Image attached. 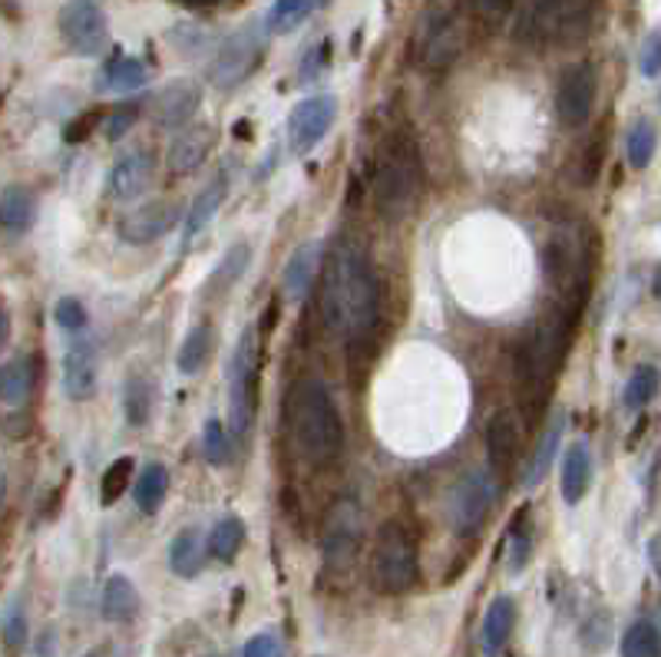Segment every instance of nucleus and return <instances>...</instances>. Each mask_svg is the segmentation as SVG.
<instances>
[{
  "instance_id": "35",
  "label": "nucleus",
  "mask_w": 661,
  "mask_h": 657,
  "mask_svg": "<svg viewBox=\"0 0 661 657\" xmlns=\"http://www.w3.org/2000/svg\"><path fill=\"white\" fill-rule=\"evenodd\" d=\"M245 268H248V245H245V242H235V245L225 251V258L216 265V271L209 274L206 294H225L235 281H242Z\"/></svg>"
},
{
  "instance_id": "45",
  "label": "nucleus",
  "mask_w": 661,
  "mask_h": 657,
  "mask_svg": "<svg viewBox=\"0 0 661 657\" xmlns=\"http://www.w3.org/2000/svg\"><path fill=\"white\" fill-rule=\"evenodd\" d=\"M327 60H330V40H321V44H314L304 57H301V73H298V80L301 83H311V80H317L324 70H327Z\"/></svg>"
},
{
  "instance_id": "16",
  "label": "nucleus",
  "mask_w": 661,
  "mask_h": 657,
  "mask_svg": "<svg viewBox=\"0 0 661 657\" xmlns=\"http://www.w3.org/2000/svg\"><path fill=\"white\" fill-rule=\"evenodd\" d=\"M463 50L460 24L450 14H433L427 21V31L417 44V60L424 70H447Z\"/></svg>"
},
{
  "instance_id": "15",
  "label": "nucleus",
  "mask_w": 661,
  "mask_h": 657,
  "mask_svg": "<svg viewBox=\"0 0 661 657\" xmlns=\"http://www.w3.org/2000/svg\"><path fill=\"white\" fill-rule=\"evenodd\" d=\"M152 179H155V159H152V152L132 149V152L119 155L113 166H109L106 192H109L116 202H136L139 196L149 192Z\"/></svg>"
},
{
  "instance_id": "33",
  "label": "nucleus",
  "mask_w": 661,
  "mask_h": 657,
  "mask_svg": "<svg viewBox=\"0 0 661 657\" xmlns=\"http://www.w3.org/2000/svg\"><path fill=\"white\" fill-rule=\"evenodd\" d=\"M245 545V523L239 516H225L212 526L209 539H206V549L209 555H216L219 562H235V555L242 552Z\"/></svg>"
},
{
  "instance_id": "57",
  "label": "nucleus",
  "mask_w": 661,
  "mask_h": 657,
  "mask_svg": "<svg viewBox=\"0 0 661 657\" xmlns=\"http://www.w3.org/2000/svg\"><path fill=\"white\" fill-rule=\"evenodd\" d=\"M189 8H209V4H222V0H183Z\"/></svg>"
},
{
  "instance_id": "7",
  "label": "nucleus",
  "mask_w": 661,
  "mask_h": 657,
  "mask_svg": "<svg viewBox=\"0 0 661 657\" xmlns=\"http://www.w3.org/2000/svg\"><path fill=\"white\" fill-rule=\"evenodd\" d=\"M585 27H589L585 0H530V8L520 17V37L526 44H546V40L569 44L582 37Z\"/></svg>"
},
{
  "instance_id": "42",
  "label": "nucleus",
  "mask_w": 661,
  "mask_h": 657,
  "mask_svg": "<svg viewBox=\"0 0 661 657\" xmlns=\"http://www.w3.org/2000/svg\"><path fill=\"white\" fill-rule=\"evenodd\" d=\"M202 453L209 466H225L232 459V439L225 433V426L219 420H209L202 430Z\"/></svg>"
},
{
  "instance_id": "8",
  "label": "nucleus",
  "mask_w": 661,
  "mask_h": 657,
  "mask_svg": "<svg viewBox=\"0 0 661 657\" xmlns=\"http://www.w3.org/2000/svg\"><path fill=\"white\" fill-rule=\"evenodd\" d=\"M496 496H500V479L489 466H476L469 469L450 492V529L456 536H476L483 529V523L489 519Z\"/></svg>"
},
{
  "instance_id": "28",
  "label": "nucleus",
  "mask_w": 661,
  "mask_h": 657,
  "mask_svg": "<svg viewBox=\"0 0 661 657\" xmlns=\"http://www.w3.org/2000/svg\"><path fill=\"white\" fill-rule=\"evenodd\" d=\"M136 611H139V595L132 582L126 575H109L100 595V614L113 624H126L136 618Z\"/></svg>"
},
{
  "instance_id": "52",
  "label": "nucleus",
  "mask_w": 661,
  "mask_h": 657,
  "mask_svg": "<svg viewBox=\"0 0 661 657\" xmlns=\"http://www.w3.org/2000/svg\"><path fill=\"white\" fill-rule=\"evenodd\" d=\"M93 119H96V113H86V116L73 119V126H67V142H80V139H86L90 129H93Z\"/></svg>"
},
{
  "instance_id": "56",
  "label": "nucleus",
  "mask_w": 661,
  "mask_h": 657,
  "mask_svg": "<svg viewBox=\"0 0 661 657\" xmlns=\"http://www.w3.org/2000/svg\"><path fill=\"white\" fill-rule=\"evenodd\" d=\"M648 559H651V572L658 575V539L648 542Z\"/></svg>"
},
{
  "instance_id": "39",
  "label": "nucleus",
  "mask_w": 661,
  "mask_h": 657,
  "mask_svg": "<svg viewBox=\"0 0 661 657\" xmlns=\"http://www.w3.org/2000/svg\"><path fill=\"white\" fill-rule=\"evenodd\" d=\"M654 394H658V371L651 364H638L622 390V403H625V410L641 413L654 400Z\"/></svg>"
},
{
  "instance_id": "32",
  "label": "nucleus",
  "mask_w": 661,
  "mask_h": 657,
  "mask_svg": "<svg viewBox=\"0 0 661 657\" xmlns=\"http://www.w3.org/2000/svg\"><path fill=\"white\" fill-rule=\"evenodd\" d=\"M212 341H216L212 338V324L209 320L196 324L193 331L186 335L183 348H179V374H186V377L202 374L209 367V361H212Z\"/></svg>"
},
{
  "instance_id": "37",
  "label": "nucleus",
  "mask_w": 661,
  "mask_h": 657,
  "mask_svg": "<svg viewBox=\"0 0 661 657\" xmlns=\"http://www.w3.org/2000/svg\"><path fill=\"white\" fill-rule=\"evenodd\" d=\"M654 145H658V132H654V122L651 119H635L628 136H625V159L631 169H648V162L654 155Z\"/></svg>"
},
{
  "instance_id": "54",
  "label": "nucleus",
  "mask_w": 661,
  "mask_h": 657,
  "mask_svg": "<svg viewBox=\"0 0 661 657\" xmlns=\"http://www.w3.org/2000/svg\"><path fill=\"white\" fill-rule=\"evenodd\" d=\"M8 338H11V314L0 307V351L8 348Z\"/></svg>"
},
{
  "instance_id": "46",
  "label": "nucleus",
  "mask_w": 661,
  "mask_h": 657,
  "mask_svg": "<svg viewBox=\"0 0 661 657\" xmlns=\"http://www.w3.org/2000/svg\"><path fill=\"white\" fill-rule=\"evenodd\" d=\"M602 159H605V132H595V139L589 142V149L582 155V169H579V183L582 186H592L599 179Z\"/></svg>"
},
{
  "instance_id": "41",
  "label": "nucleus",
  "mask_w": 661,
  "mask_h": 657,
  "mask_svg": "<svg viewBox=\"0 0 661 657\" xmlns=\"http://www.w3.org/2000/svg\"><path fill=\"white\" fill-rule=\"evenodd\" d=\"M530 559H533V529L523 519H517L510 536H507V568L517 575L526 568Z\"/></svg>"
},
{
  "instance_id": "9",
  "label": "nucleus",
  "mask_w": 661,
  "mask_h": 657,
  "mask_svg": "<svg viewBox=\"0 0 661 657\" xmlns=\"http://www.w3.org/2000/svg\"><path fill=\"white\" fill-rule=\"evenodd\" d=\"M364 542V513L358 500H338V506L324 519L321 555L327 572H348Z\"/></svg>"
},
{
  "instance_id": "43",
  "label": "nucleus",
  "mask_w": 661,
  "mask_h": 657,
  "mask_svg": "<svg viewBox=\"0 0 661 657\" xmlns=\"http://www.w3.org/2000/svg\"><path fill=\"white\" fill-rule=\"evenodd\" d=\"M0 631H4V644L11 650H21L27 644V611H24V601H11V608L4 611V624H0Z\"/></svg>"
},
{
  "instance_id": "34",
  "label": "nucleus",
  "mask_w": 661,
  "mask_h": 657,
  "mask_svg": "<svg viewBox=\"0 0 661 657\" xmlns=\"http://www.w3.org/2000/svg\"><path fill=\"white\" fill-rule=\"evenodd\" d=\"M314 11V0H275L265 14V31L281 37V34H294Z\"/></svg>"
},
{
  "instance_id": "38",
  "label": "nucleus",
  "mask_w": 661,
  "mask_h": 657,
  "mask_svg": "<svg viewBox=\"0 0 661 657\" xmlns=\"http://www.w3.org/2000/svg\"><path fill=\"white\" fill-rule=\"evenodd\" d=\"M622 657H661V634L651 618H638L622 634Z\"/></svg>"
},
{
  "instance_id": "47",
  "label": "nucleus",
  "mask_w": 661,
  "mask_h": 657,
  "mask_svg": "<svg viewBox=\"0 0 661 657\" xmlns=\"http://www.w3.org/2000/svg\"><path fill=\"white\" fill-rule=\"evenodd\" d=\"M136 116H139V113H136V106H132V103L113 106V109H109V116H106V126H103V129H106V139H109V142L123 139V136L132 129Z\"/></svg>"
},
{
  "instance_id": "14",
  "label": "nucleus",
  "mask_w": 661,
  "mask_h": 657,
  "mask_svg": "<svg viewBox=\"0 0 661 657\" xmlns=\"http://www.w3.org/2000/svg\"><path fill=\"white\" fill-rule=\"evenodd\" d=\"M179 222V206L170 199H155V202H142L132 212H126L116 222V235L126 245H152L159 238H165Z\"/></svg>"
},
{
  "instance_id": "30",
  "label": "nucleus",
  "mask_w": 661,
  "mask_h": 657,
  "mask_svg": "<svg viewBox=\"0 0 661 657\" xmlns=\"http://www.w3.org/2000/svg\"><path fill=\"white\" fill-rule=\"evenodd\" d=\"M34 390V361L18 357L0 367V403L4 407H24Z\"/></svg>"
},
{
  "instance_id": "12",
  "label": "nucleus",
  "mask_w": 661,
  "mask_h": 657,
  "mask_svg": "<svg viewBox=\"0 0 661 657\" xmlns=\"http://www.w3.org/2000/svg\"><path fill=\"white\" fill-rule=\"evenodd\" d=\"M338 119L335 96H308L291 106L288 113V149L294 155H308Z\"/></svg>"
},
{
  "instance_id": "23",
  "label": "nucleus",
  "mask_w": 661,
  "mask_h": 657,
  "mask_svg": "<svg viewBox=\"0 0 661 657\" xmlns=\"http://www.w3.org/2000/svg\"><path fill=\"white\" fill-rule=\"evenodd\" d=\"M563 433H566V413L559 410V413L549 417L546 430L540 433L536 453H533V459H530V466H526V472H523V479H520V485H523L526 492H533L536 485H543V479L549 476V469H553V462H556V453H559Z\"/></svg>"
},
{
  "instance_id": "51",
  "label": "nucleus",
  "mask_w": 661,
  "mask_h": 657,
  "mask_svg": "<svg viewBox=\"0 0 661 657\" xmlns=\"http://www.w3.org/2000/svg\"><path fill=\"white\" fill-rule=\"evenodd\" d=\"M473 8H476V14L486 17V21H500V17L513 8V0H473Z\"/></svg>"
},
{
  "instance_id": "49",
  "label": "nucleus",
  "mask_w": 661,
  "mask_h": 657,
  "mask_svg": "<svg viewBox=\"0 0 661 657\" xmlns=\"http://www.w3.org/2000/svg\"><path fill=\"white\" fill-rule=\"evenodd\" d=\"M638 70H641V77H648V80H654V77L661 73V40H658V34H648V40L641 44Z\"/></svg>"
},
{
  "instance_id": "21",
  "label": "nucleus",
  "mask_w": 661,
  "mask_h": 657,
  "mask_svg": "<svg viewBox=\"0 0 661 657\" xmlns=\"http://www.w3.org/2000/svg\"><path fill=\"white\" fill-rule=\"evenodd\" d=\"M486 453H489V469L492 472H510L517 466L520 423H517L513 413H507V410L492 413V420L486 423Z\"/></svg>"
},
{
  "instance_id": "4",
  "label": "nucleus",
  "mask_w": 661,
  "mask_h": 657,
  "mask_svg": "<svg viewBox=\"0 0 661 657\" xmlns=\"http://www.w3.org/2000/svg\"><path fill=\"white\" fill-rule=\"evenodd\" d=\"M424 189V162H420V149L414 142V136L407 132H394L384 142V152L378 159V169H374V209L391 219L401 222L414 212L417 199Z\"/></svg>"
},
{
  "instance_id": "13",
  "label": "nucleus",
  "mask_w": 661,
  "mask_h": 657,
  "mask_svg": "<svg viewBox=\"0 0 661 657\" xmlns=\"http://www.w3.org/2000/svg\"><path fill=\"white\" fill-rule=\"evenodd\" d=\"M595 90H599V80L592 63H572L563 73L556 86V116L566 129H579L589 122L595 106Z\"/></svg>"
},
{
  "instance_id": "3",
  "label": "nucleus",
  "mask_w": 661,
  "mask_h": 657,
  "mask_svg": "<svg viewBox=\"0 0 661 657\" xmlns=\"http://www.w3.org/2000/svg\"><path fill=\"white\" fill-rule=\"evenodd\" d=\"M288 433L298 453L311 462H330L341 456L345 426L341 413L317 377H304L288 394Z\"/></svg>"
},
{
  "instance_id": "10",
  "label": "nucleus",
  "mask_w": 661,
  "mask_h": 657,
  "mask_svg": "<svg viewBox=\"0 0 661 657\" xmlns=\"http://www.w3.org/2000/svg\"><path fill=\"white\" fill-rule=\"evenodd\" d=\"M60 37L77 57H100L109 47V21L100 0H67L60 8Z\"/></svg>"
},
{
  "instance_id": "18",
  "label": "nucleus",
  "mask_w": 661,
  "mask_h": 657,
  "mask_svg": "<svg viewBox=\"0 0 661 657\" xmlns=\"http://www.w3.org/2000/svg\"><path fill=\"white\" fill-rule=\"evenodd\" d=\"M100 384V367H96V348L90 338H77L67 354H63V394L77 403L90 400Z\"/></svg>"
},
{
  "instance_id": "40",
  "label": "nucleus",
  "mask_w": 661,
  "mask_h": 657,
  "mask_svg": "<svg viewBox=\"0 0 661 657\" xmlns=\"http://www.w3.org/2000/svg\"><path fill=\"white\" fill-rule=\"evenodd\" d=\"M132 466H136V462H132L129 456H119V459H113V462L106 466V472H103V479H100V503H103V506L119 503L123 492H129Z\"/></svg>"
},
{
  "instance_id": "44",
  "label": "nucleus",
  "mask_w": 661,
  "mask_h": 657,
  "mask_svg": "<svg viewBox=\"0 0 661 657\" xmlns=\"http://www.w3.org/2000/svg\"><path fill=\"white\" fill-rule=\"evenodd\" d=\"M54 320H57V327H63V331H70V335L83 331V327H86V307H83V301L60 297L54 304Z\"/></svg>"
},
{
  "instance_id": "50",
  "label": "nucleus",
  "mask_w": 661,
  "mask_h": 657,
  "mask_svg": "<svg viewBox=\"0 0 661 657\" xmlns=\"http://www.w3.org/2000/svg\"><path fill=\"white\" fill-rule=\"evenodd\" d=\"M608 631H612L608 614H605V611H595V614L585 621V627H582V641H585L592 650H602L605 641H608Z\"/></svg>"
},
{
  "instance_id": "26",
  "label": "nucleus",
  "mask_w": 661,
  "mask_h": 657,
  "mask_svg": "<svg viewBox=\"0 0 661 657\" xmlns=\"http://www.w3.org/2000/svg\"><path fill=\"white\" fill-rule=\"evenodd\" d=\"M206 555H209L206 536H202V529H196V526L183 529V532L170 542V568H173V575H179V578H196V575L206 568Z\"/></svg>"
},
{
  "instance_id": "11",
  "label": "nucleus",
  "mask_w": 661,
  "mask_h": 657,
  "mask_svg": "<svg viewBox=\"0 0 661 657\" xmlns=\"http://www.w3.org/2000/svg\"><path fill=\"white\" fill-rule=\"evenodd\" d=\"M262 54H265V34L255 24H245L242 31L229 34L222 47L216 50L209 80L219 90H235L242 80L255 73V67L262 63Z\"/></svg>"
},
{
  "instance_id": "17",
  "label": "nucleus",
  "mask_w": 661,
  "mask_h": 657,
  "mask_svg": "<svg viewBox=\"0 0 661 657\" xmlns=\"http://www.w3.org/2000/svg\"><path fill=\"white\" fill-rule=\"evenodd\" d=\"M199 106H202L199 83H193V80H170L155 93L152 113H155V122L162 129H179V126H189L196 119Z\"/></svg>"
},
{
  "instance_id": "5",
  "label": "nucleus",
  "mask_w": 661,
  "mask_h": 657,
  "mask_svg": "<svg viewBox=\"0 0 661 657\" xmlns=\"http://www.w3.org/2000/svg\"><path fill=\"white\" fill-rule=\"evenodd\" d=\"M420 562H417V539L401 523L391 519L378 529L374 555H371V582L384 595H404L417 585Z\"/></svg>"
},
{
  "instance_id": "20",
  "label": "nucleus",
  "mask_w": 661,
  "mask_h": 657,
  "mask_svg": "<svg viewBox=\"0 0 661 657\" xmlns=\"http://www.w3.org/2000/svg\"><path fill=\"white\" fill-rule=\"evenodd\" d=\"M513 627H517V601L510 595H496L483 614V624H479L483 657H500L513 637Z\"/></svg>"
},
{
  "instance_id": "1",
  "label": "nucleus",
  "mask_w": 661,
  "mask_h": 657,
  "mask_svg": "<svg viewBox=\"0 0 661 657\" xmlns=\"http://www.w3.org/2000/svg\"><path fill=\"white\" fill-rule=\"evenodd\" d=\"M321 310L324 324L348 341L368 338L381 317V281L358 242H338L327 255L321 278Z\"/></svg>"
},
{
  "instance_id": "27",
  "label": "nucleus",
  "mask_w": 661,
  "mask_h": 657,
  "mask_svg": "<svg viewBox=\"0 0 661 657\" xmlns=\"http://www.w3.org/2000/svg\"><path fill=\"white\" fill-rule=\"evenodd\" d=\"M37 219V199L27 186H8L0 192V232L24 235Z\"/></svg>"
},
{
  "instance_id": "6",
  "label": "nucleus",
  "mask_w": 661,
  "mask_h": 657,
  "mask_svg": "<svg viewBox=\"0 0 661 657\" xmlns=\"http://www.w3.org/2000/svg\"><path fill=\"white\" fill-rule=\"evenodd\" d=\"M258 371H262V351H258V331L245 327L235 341L232 364H229V426L235 436H248L255 426L258 410Z\"/></svg>"
},
{
  "instance_id": "36",
  "label": "nucleus",
  "mask_w": 661,
  "mask_h": 657,
  "mask_svg": "<svg viewBox=\"0 0 661 657\" xmlns=\"http://www.w3.org/2000/svg\"><path fill=\"white\" fill-rule=\"evenodd\" d=\"M123 410L129 426H146L152 413V380L146 374H129L123 387Z\"/></svg>"
},
{
  "instance_id": "19",
  "label": "nucleus",
  "mask_w": 661,
  "mask_h": 657,
  "mask_svg": "<svg viewBox=\"0 0 661 657\" xmlns=\"http://www.w3.org/2000/svg\"><path fill=\"white\" fill-rule=\"evenodd\" d=\"M216 145V129L209 122H189L170 145V173L173 176H189L209 159Z\"/></svg>"
},
{
  "instance_id": "53",
  "label": "nucleus",
  "mask_w": 661,
  "mask_h": 657,
  "mask_svg": "<svg viewBox=\"0 0 661 657\" xmlns=\"http://www.w3.org/2000/svg\"><path fill=\"white\" fill-rule=\"evenodd\" d=\"M54 650H57V634L44 631L40 641H37V657H54Z\"/></svg>"
},
{
  "instance_id": "29",
  "label": "nucleus",
  "mask_w": 661,
  "mask_h": 657,
  "mask_svg": "<svg viewBox=\"0 0 661 657\" xmlns=\"http://www.w3.org/2000/svg\"><path fill=\"white\" fill-rule=\"evenodd\" d=\"M165 492H170V469L162 462H146L136 476V492H132L139 513L155 516L165 503Z\"/></svg>"
},
{
  "instance_id": "55",
  "label": "nucleus",
  "mask_w": 661,
  "mask_h": 657,
  "mask_svg": "<svg viewBox=\"0 0 661 657\" xmlns=\"http://www.w3.org/2000/svg\"><path fill=\"white\" fill-rule=\"evenodd\" d=\"M4 503H8V472L0 466V509H4Z\"/></svg>"
},
{
  "instance_id": "48",
  "label": "nucleus",
  "mask_w": 661,
  "mask_h": 657,
  "mask_svg": "<svg viewBox=\"0 0 661 657\" xmlns=\"http://www.w3.org/2000/svg\"><path fill=\"white\" fill-rule=\"evenodd\" d=\"M242 657H285V644H281V637H278V634L262 631V634H255V637H248V641H245Z\"/></svg>"
},
{
  "instance_id": "24",
  "label": "nucleus",
  "mask_w": 661,
  "mask_h": 657,
  "mask_svg": "<svg viewBox=\"0 0 661 657\" xmlns=\"http://www.w3.org/2000/svg\"><path fill=\"white\" fill-rule=\"evenodd\" d=\"M592 485V449L585 443H572L563 456V500L579 506Z\"/></svg>"
},
{
  "instance_id": "58",
  "label": "nucleus",
  "mask_w": 661,
  "mask_h": 657,
  "mask_svg": "<svg viewBox=\"0 0 661 657\" xmlns=\"http://www.w3.org/2000/svg\"><path fill=\"white\" fill-rule=\"evenodd\" d=\"M86 657H96V654H86Z\"/></svg>"
},
{
  "instance_id": "25",
  "label": "nucleus",
  "mask_w": 661,
  "mask_h": 657,
  "mask_svg": "<svg viewBox=\"0 0 661 657\" xmlns=\"http://www.w3.org/2000/svg\"><path fill=\"white\" fill-rule=\"evenodd\" d=\"M225 196H229V176H216L193 202H189V212H186V228H183V242L189 245L196 235H202L206 232V225L216 219V212L222 209V202H225Z\"/></svg>"
},
{
  "instance_id": "22",
  "label": "nucleus",
  "mask_w": 661,
  "mask_h": 657,
  "mask_svg": "<svg viewBox=\"0 0 661 657\" xmlns=\"http://www.w3.org/2000/svg\"><path fill=\"white\" fill-rule=\"evenodd\" d=\"M321 268V242H304L291 251L281 268V294L288 301H304Z\"/></svg>"
},
{
  "instance_id": "2",
  "label": "nucleus",
  "mask_w": 661,
  "mask_h": 657,
  "mask_svg": "<svg viewBox=\"0 0 661 657\" xmlns=\"http://www.w3.org/2000/svg\"><path fill=\"white\" fill-rule=\"evenodd\" d=\"M582 297H572L566 307H553L526 338L520 357H517V374H520V400L526 417H540L546 403L553 400L556 377L563 371V357L569 351L576 317H579Z\"/></svg>"
},
{
  "instance_id": "31",
  "label": "nucleus",
  "mask_w": 661,
  "mask_h": 657,
  "mask_svg": "<svg viewBox=\"0 0 661 657\" xmlns=\"http://www.w3.org/2000/svg\"><path fill=\"white\" fill-rule=\"evenodd\" d=\"M103 90L113 93H136L149 83V63L139 57H116L103 67Z\"/></svg>"
}]
</instances>
